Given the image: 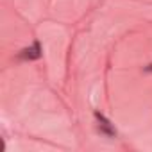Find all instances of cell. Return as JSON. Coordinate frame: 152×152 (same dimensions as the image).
I'll return each instance as SVG.
<instances>
[{
	"instance_id": "obj_2",
	"label": "cell",
	"mask_w": 152,
	"mask_h": 152,
	"mask_svg": "<svg viewBox=\"0 0 152 152\" xmlns=\"http://www.w3.org/2000/svg\"><path fill=\"white\" fill-rule=\"evenodd\" d=\"M95 116H97V118H99V122H100V125H99L100 132H104V134H107V136H115V134H116V132H115V129L111 127L109 120H106L100 113H95Z\"/></svg>"
},
{
	"instance_id": "obj_1",
	"label": "cell",
	"mask_w": 152,
	"mask_h": 152,
	"mask_svg": "<svg viewBox=\"0 0 152 152\" xmlns=\"http://www.w3.org/2000/svg\"><path fill=\"white\" fill-rule=\"evenodd\" d=\"M20 57L22 59H38V57H41V47H39V43L36 41L31 48H25V50H22V54H20Z\"/></svg>"
}]
</instances>
